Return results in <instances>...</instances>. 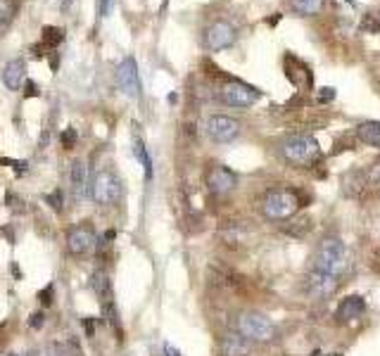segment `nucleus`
Returning <instances> with one entry per match:
<instances>
[{"label": "nucleus", "mask_w": 380, "mask_h": 356, "mask_svg": "<svg viewBox=\"0 0 380 356\" xmlns=\"http://www.w3.org/2000/svg\"><path fill=\"white\" fill-rule=\"evenodd\" d=\"M19 10L17 0H0V27H8Z\"/></svg>", "instance_id": "nucleus-24"}, {"label": "nucleus", "mask_w": 380, "mask_h": 356, "mask_svg": "<svg viewBox=\"0 0 380 356\" xmlns=\"http://www.w3.org/2000/svg\"><path fill=\"white\" fill-rule=\"evenodd\" d=\"M335 95H338V90L331 88V86H326V88H318L316 90V103L328 105V103H333V100H335Z\"/></svg>", "instance_id": "nucleus-29"}, {"label": "nucleus", "mask_w": 380, "mask_h": 356, "mask_svg": "<svg viewBox=\"0 0 380 356\" xmlns=\"http://www.w3.org/2000/svg\"><path fill=\"white\" fill-rule=\"evenodd\" d=\"M364 312H366V302H364V297H359V294H349V297L340 299V304H338V309H335V318H338V323H349V320L362 316Z\"/></svg>", "instance_id": "nucleus-14"}, {"label": "nucleus", "mask_w": 380, "mask_h": 356, "mask_svg": "<svg viewBox=\"0 0 380 356\" xmlns=\"http://www.w3.org/2000/svg\"><path fill=\"white\" fill-rule=\"evenodd\" d=\"M283 231H286L288 236H292V238H304L309 231H312V218L302 216V218H297V221L283 223Z\"/></svg>", "instance_id": "nucleus-23"}, {"label": "nucleus", "mask_w": 380, "mask_h": 356, "mask_svg": "<svg viewBox=\"0 0 380 356\" xmlns=\"http://www.w3.org/2000/svg\"><path fill=\"white\" fill-rule=\"evenodd\" d=\"M205 186L212 195H228L238 188V174L226 164H210L205 171Z\"/></svg>", "instance_id": "nucleus-10"}, {"label": "nucleus", "mask_w": 380, "mask_h": 356, "mask_svg": "<svg viewBox=\"0 0 380 356\" xmlns=\"http://www.w3.org/2000/svg\"><path fill=\"white\" fill-rule=\"evenodd\" d=\"M236 40H238V29L231 22H226V19L212 22L205 29V34H202V43H205V48L210 53H221V50L231 48Z\"/></svg>", "instance_id": "nucleus-8"}, {"label": "nucleus", "mask_w": 380, "mask_h": 356, "mask_svg": "<svg viewBox=\"0 0 380 356\" xmlns=\"http://www.w3.org/2000/svg\"><path fill=\"white\" fill-rule=\"evenodd\" d=\"M262 93L250 84H242V81H226L219 90V100L228 107H252L255 103H259Z\"/></svg>", "instance_id": "nucleus-7"}, {"label": "nucleus", "mask_w": 380, "mask_h": 356, "mask_svg": "<svg viewBox=\"0 0 380 356\" xmlns=\"http://www.w3.org/2000/svg\"><path fill=\"white\" fill-rule=\"evenodd\" d=\"M10 356H17V354H10Z\"/></svg>", "instance_id": "nucleus-41"}, {"label": "nucleus", "mask_w": 380, "mask_h": 356, "mask_svg": "<svg viewBox=\"0 0 380 356\" xmlns=\"http://www.w3.org/2000/svg\"><path fill=\"white\" fill-rule=\"evenodd\" d=\"M116 84H119L121 93L129 98H138L140 95V76H138V64L134 58H124L116 67Z\"/></svg>", "instance_id": "nucleus-12"}, {"label": "nucleus", "mask_w": 380, "mask_h": 356, "mask_svg": "<svg viewBox=\"0 0 380 356\" xmlns=\"http://www.w3.org/2000/svg\"><path fill=\"white\" fill-rule=\"evenodd\" d=\"M55 356H86L76 338H62L55 342Z\"/></svg>", "instance_id": "nucleus-21"}, {"label": "nucleus", "mask_w": 380, "mask_h": 356, "mask_svg": "<svg viewBox=\"0 0 380 356\" xmlns=\"http://www.w3.org/2000/svg\"><path fill=\"white\" fill-rule=\"evenodd\" d=\"M236 330L240 335H245L250 342H273L276 340V325H273V320L259 312L238 314Z\"/></svg>", "instance_id": "nucleus-3"}, {"label": "nucleus", "mask_w": 380, "mask_h": 356, "mask_svg": "<svg viewBox=\"0 0 380 356\" xmlns=\"http://www.w3.org/2000/svg\"><path fill=\"white\" fill-rule=\"evenodd\" d=\"M53 299H55V288L53 285H45V288L38 292V302L43 304V309H48L50 304H53Z\"/></svg>", "instance_id": "nucleus-30"}, {"label": "nucleus", "mask_w": 380, "mask_h": 356, "mask_svg": "<svg viewBox=\"0 0 380 356\" xmlns=\"http://www.w3.org/2000/svg\"><path fill=\"white\" fill-rule=\"evenodd\" d=\"M371 268H376V271L380 273V247L373 252V262H371Z\"/></svg>", "instance_id": "nucleus-36"}, {"label": "nucleus", "mask_w": 380, "mask_h": 356, "mask_svg": "<svg viewBox=\"0 0 380 356\" xmlns=\"http://www.w3.org/2000/svg\"><path fill=\"white\" fill-rule=\"evenodd\" d=\"M362 31H366V34H378L380 31V17L378 14H366V17H364Z\"/></svg>", "instance_id": "nucleus-26"}, {"label": "nucleus", "mask_w": 380, "mask_h": 356, "mask_svg": "<svg viewBox=\"0 0 380 356\" xmlns=\"http://www.w3.org/2000/svg\"><path fill=\"white\" fill-rule=\"evenodd\" d=\"M340 288V276L328 271H318V268H312L304 278V292H307L309 299H331L333 294Z\"/></svg>", "instance_id": "nucleus-6"}, {"label": "nucleus", "mask_w": 380, "mask_h": 356, "mask_svg": "<svg viewBox=\"0 0 380 356\" xmlns=\"http://www.w3.org/2000/svg\"><path fill=\"white\" fill-rule=\"evenodd\" d=\"M69 181H72V192L76 200H84L88 190V164L84 160H76L69 169Z\"/></svg>", "instance_id": "nucleus-17"}, {"label": "nucleus", "mask_w": 380, "mask_h": 356, "mask_svg": "<svg viewBox=\"0 0 380 356\" xmlns=\"http://www.w3.org/2000/svg\"><path fill=\"white\" fill-rule=\"evenodd\" d=\"M164 356H181V352L174 347V344H169V342H166V344H164Z\"/></svg>", "instance_id": "nucleus-35"}, {"label": "nucleus", "mask_w": 380, "mask_h": 356, "mask_svg": "<svg viewBox=\"0 0 380 356\" xmlns=\"http://www.w3.org/2000/svg\"><path fill=\"white\" fill-rule=\"evenodd\" d=\"M278 152L281 157L292 164L297 169H314V166L321 162V147H318V140L314 136L307 134H295V136H288L286 140H281L278 145Z\"/></svg>", "instance_id": "nucleus-1"}, {"label": "nucleus", "mask_w": 380, "mask_h": 356, "mask_svg": "<svg viewBox=\"0 0 380 356\" xmlns=\"http://www.w3.org/2000/svg\"><path fill=\"white\" fill-rule=\"evenodd\" d=\"M112 3H114V0H98V12H100V17H107V14H110V8H112Z\"/></svg>", "instance_id": "nucleus-33"}, {"label": "nucleus", "mask_w": 380, "mask_h": 356, "mask_svg": "<svg viewBox=\"0 0 380 356\" xmlns=\"http://www.w3.org/2000/svg\"><path fill=\"white\" fill-rule=\"evenodd\" d=\"M84 330H86V338H95V320L84 318Z\"/></svg>", "instance_id": "nucleus-34"}, {"label": "nucleus", "mask_w": 380, "mask_h": 356, "mask_svg": "<svg viewBox=\"0 0 380 356\" xmlns=\"http://www.w3.org/2000/svg\"><path fill=\"white\" fill-rule=\"evenodd\" d=\"M219 240L231 249H240L242 242H247V231L240 223H226L219 228Z\"/></svg>", "instance_id": "nucleus-18"}, {"label": "nucleus", "mask_w": 380, "mask_h": 356, "mask_svg": "<svg viewBox=\"0 0 380 356\" xmlns=\"http://www.w3.org/2000/svg\"><path fill=\"white\" fill-rule=\"evenodd\" d=\"M276 22H281V14H276V17L268 19V24H271V27H273V24H276Z\"/></svg>", "instance_id": "nucleus-39"}, {"label": "nucleus", "mask_w": 380, "mask_h": 356, "mask_svg": "<svg viewBox=\"0 0 380 356\" xmlns=\"http://www.w3.org/2000/svg\"><path fill=\"white\" fill-rule=\"evenodd\" d=\"M326 0H290V10L300 17H316L323 10Z\"/></svg>", "instance_id": "nucleus-20"}, {"label": "nucleus", "mask_w": 380, "mask_h": 356, "mask_svg": "<svg viewBox=\"0 0 380 356\" xmlns=\"http://www.w3.org/2000/svg\"><path fill=\"white\" fill-rule=\"evenodd\" d=\"M90 195H93L95 205L100 207H112L119 202L121 197V181L114 171L103 169L98 171L93 178V186H90Z\"/></svg>", "instance_id": "nucleus-5"}, {"label": "nucleus", "mask_w": 380, "mask_h": 356, "mask_svg": "<svg viewBox=\"0 0 380 356\" xmlns=\"http://www.w3.org/2000/svg\"><path fill=\"white\" fill-rule=\"evenodd\" d=\"M98 245V236H95L93 226L88 221L76 223L67 231V252L72 257H86L93 252V247Z\"/></svg>", "instance_id": "nucleus-9"}, {"label": "nucleus", "mask_w": 380, "mask_h": 356, "mask_svg": "<svg viewBox=\"0 0 380 356\" xmlns=\"http://www.w3.org/2000/svg\"><path fill=\"white\" fill-rule=\"evenodd\" d=\"M368 181L376 183V186H380V162L371 164V169H368Z\"/></svg>", "instance_id": "nucleus-32"}, {"label": "nucleus", "mask_w": 380, "mask_h": 356, "mask_svg": "<svg viewBox=\"0 0 380 356\" xmlns=\"http://www.w3.org/2000/svg\"><path fill=\"white\" fill-rule=\"evenodd\" d=\"M62 190H60V188H55L53 192H48V195H45V202H48L50 207H53L55 212H62L64 209V205H62Z\"/></svg>", "instance_id": "nucleus-27"}, {"label": "nucleus", "mask_w": 380, "mask_h": 356, "mask_svg": "<svg viewBox=\"0 0 380 356\" xmlns=\"http://www.w3.org/2000/svg\"><path fill=\"white\" fill-rule=\"evenodd\" d=\"M27 81V62L22 58L10 60L3 67V84L8 90H19Z\"/></svg>", "instance_id": "nucleus-15"}, {"label": "nucleus", "mask_w": 380, "mask_h": 356, "mask_svg": "<svg viewBox=\"0 0 380 356\" xmlns=\"http://www.w3.org/2000/svg\"><path fill=\"white\" fill-rule=\"evenodd\" d=\"M114 238H116V231H114V228H110V231H105V238H103V240L112 242V240H114Z\"/></svg>", "instance_id": "nucleus-37"}, {"label": "nucleus", "mask_w": 380, "mask_h": 356, "mask_svg": "<svg viewBox=\"0 0 380 356\" xmlns=\"http://www.w3.org/2000/svg\"><path fill=\"white\" fill-rule=\"evenodd\" d=\"M300 207H304L300 200V192L286 186L271 188L266 192L264 202H262V212H264L268 221H290L300 212Z\"/></svg>", "instance_id": "nucleus-2"}, {"label": "nucleus", "mask_w": 380, "mask_h": 356, "mask_svg": "<svg viewBox=\"0 0 380 356\" xmlns=\"http://www.w3.org/2000/svg\"><path fill=\"white\" fill-rule=\"evenodd\" d=\"M252 352V342L240 335L238 330H231V333H224L219 340V356H250Z\"/></svg>", "instance_id": "nucleus-13"}, {"label": "nucleus", "mask_w": 380, "mask_h": 356, "mask_svg": "<svg viewBox=\"0 0 380 356\" xmlns=\"http://www.w3.org/2000/svg\"><path fill=\"white\" fill-rule=\"evenodd\" d=\"M64 40V31L60 27H43V31H40V43H43V48H58L60 43Z\"/></svg>", "instance_id": "nucleus-22"}, {"label": "nucleus", "mask_w": 380, "mask_h": 356, "mask_svg": "<svg viewBox=\"0 0 380 356\" xmlns=\"http://www.w3.org/2000/svg\"><path fill=\"white\" fill-rule=\"evenodd\" d=\"M27 356H38V354H36V352H31V354H27Z\"/></svg>", "instance_id": "nucleus-40"}, {"label": "nucleus", "mask_w": 380, "mask_h": 356, "mask_svg": "<svg viewBox=\"0 0 380 356\" xmlns=\"http://www.w3.org/2000/svg\"><path fill=\"white\" fill-rule=\"evenodd\" d=\"M27 88H29V93H27V95H38L36 86H34V84H31V81H29V84H27Z\"/></svg>", "instance_id": "nucleus-38"}, {"label": "nucleus", "mask_w": 380, "mask_h": 356, "mask_svg": "<svg viewBox=\"0 0 380 356\" xmlns=\"http://www.w3.org/2000/svg\"><path fill=\"white\" fill-rule=\"evenodd\" d=\"M240 121L226 114H212L207 119V134L214 142H233L240 136Z\"/></svg>", "instance_id": "nucleus-11"}, {"label": "nucleus", "mask_w": 380, "mask_h": 356, "mask_svg": "<svg viewBox=\"0 0 380 356\" xmlns=\"http://www.w3.org/2000/svg\"><path fill=\"white\" fill-rule=\"evenodd\" d=\"M134 152H136V157H138L140 164H143L145 178H152V160H150L148 150H145V145H143V140H140V138H136V142H134Z\"/></svg>", "instance_id": "nucleus-25"}, {"label": "nucleus", "mask_w": 380, "mask_h": 356, "mask_svg": "<svg viewBox=\"0 0 380 356\" xmlns=\"http://www.w3.org/2000/svg\"><path fill=\"white\" fill-rule=\"evenodd\" d=\"M347 264V252H344V242L335 236H328L318 242L316 254H314V268L318 271H328L340 276V271Z\"/></svg>", "instance_id": "nucleus-4"}, {"label": "nucleus", "mask_w": 380, "mask_h": 356, "mask_svg": "<svg viewBox=\"0 0 380 356\" xmlns=\"http://www.w3.org/2000/svg\"><path fill=\"white\" fill-rule=\"evenodd\" d=\"M357 138L371 147H380V121H362L357 126Z\"/></svg>", "instance_id": "nucleus-19"}, {"label": "nucleus", "mask_w": 380, "mask_h": 356, "mask_svg": "<svg viewBox=\"0 0 380 356\" xmlns=\"http://www.w3.org/2000/svg\"><path fill=\"white\" fill-rule=\"evenodd\" d=\"M90 288H93L95 297H98V302L103 304V307L114 304V290H112V281H110L107 271L98 268V271L90 276Z\"/></svg>", "instance_id": "nucleus-16"}, {"label": "nucleus", "mask_w": 380, "mask_h": 356, "mask_svg": "<svg viewBox=\"0 0 380 356\" xmlns=\"http://www.w3.org/2000/svg\"><path fill=\"white\" fill-rule=\"evenodd\" d=\"M45 325V312H36V314H31V318H29V328H34V330H40Z\"/></svg>", "instance_id": "nucleus-31"}, {"label": "nucleus", "mask_w": 380, "mask_h": 356, "mask_svg": "<svg viewBox=\"0 0 380 356\" xmlns=\"http://www.w3.org/2000/svg\"><path fill=\"white\" fill-rule=\"evenodd\" d=\"M76 140H79V136H76L74 129H64L62 134H60V142H62L64 150H74V147H76Z\"/></svg>", "instance_id": "nucleus-28"}]
</instances>
